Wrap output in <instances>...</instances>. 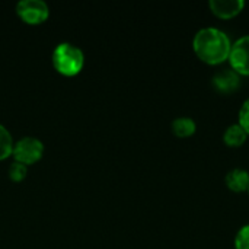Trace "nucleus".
<instances>
[{
  "instance_id": "0eeeda50",
  "label": "nucleus",
  "mask_w": 249,
  "mask_h": 249,
  "mask_svg": "<svg viewBox=\"0 0 249 249\" xmlns=\"http://www.w3.org/2000/svg\"><path fill=\"white\" fill-rule=\"evenodd\" d=\"M209 7L216 18L229 20V19L239 16L244 12L245 1L244 0H210Z\"/></svg>"
},
{
  "instance_id": "4468645a",
  "label": "nucleus",
  "mask_w": 249,
  "mask_h": 249,
  "mask_svg": "<svg viewBox=\"0 0 249 249\" xmlns=\"http://www.w3.org/2000/svg\"><path fill=\"white\" fill-rule=\"evenodd\" d=\"M238 124L245 130V133L249 136V98L245 99V102L242 104L241 109H239V121Z\"/></svg>"
},
{
  "instance_id": "f03ea898",
  "label": "nucleus",
  "mask_w": 249,
  "mask_h": 249,
  "mask_svg": "<svg viewBox=\"0 0 249 249\" xmlns=\"http://www.w3.org/2000/svg\"><path fill=\"white\" fill-rule=\"evenodd\" d=\"M53 64L58 73L74 76L83 69L85 54L79 47L70 42H61L53 51Z\"/></svg>"
},
{
  "instance_id": "39448f33",
  "label": "nucleus",
  "mask_w": 249,
  "mask_h": 249,
  "mask_svg": "<svg viewBox=\"0 0 249 249\" xmlns=\"http://www.w3.org/2000/svg\"><path fill=\"white\" fill-rule=\"evenodd\" d=\"M229 67L242 77L249 76V35H244L232 42Z\"/></svg>"
},
{
  "instance_id": "2eb2a0df",
  "label": "nucleus",
  "mask_w": 249,
  "mask_h": 249,
  "mask_svg": "<svg viewBox=\"0 0 249 249\" xmlns=\"http://www.w3.org/2000/svg\"><path fill=\"white\" fill-rule=\"evenodd\" d=\"M248 194H249V188H248Z\"/></svg>"
},
{
  "instance_id": "f257e3e1",
  "label": "nucleus",
  "mask_w": 249,
  "mask_h": 249,
  "mask_svg": "<svg viewBox=\"0 0 249 249\" xmlns=\"http://www.w3.org/2000/svg\"><path fill=\"white\" fill-rule=\"evenodd\" d=\"M193 50L200 61L209 66H220L229 61L232 39L225 31L219 28H201L194 35Z\"/></svg>"
},
{
  "instance_id": "f8f14e48",
  "label": "nucleus",
  "mask_w": 249,
  "mask_h": 249,
  "mask_svg": "<svg viewBox=\"0 0 249 249\" xmlns=\"http://www.w3.org/2000/svg\"><path fill=\"white\" fill-rule=\"evenodd\" d=\"M26 174H28V166L23 165V163H20V162H16V160H15V162L9 166V178H10L12 181L19 182V181H22V179L26 177Z\"/></svg>"
},
{
  "instance_id": "9d476101",
  "label": "nucleus",
  "mask_w": 249,
  "mask_h": 249,
  "mask_svg": "<svg viewBox=\"0 0 249 249\" xmlns=\"http://www.w3.org/2000/svg\"><path fill=\"white\" fill-rule=\"evenodd\" d=\"M247 139H248V134L238 123L229 125L223 133V143L228 147H241L245 144Z\"/></svg>"
},
{
  "instance_id": "6e6552de",
  "label": "nucleus",
  "mask_w": 249,
  "mask_h": 249,
  "mask_svg": "<svg viewBox=\"0 0 249 249\" xmlns=\"http://www.w3.org/2000/svg\"><path fill=\"white\" fill-rule=\"evenodd\" d=\"M225 184L228 190L232 193H248L249 188V172L241 168H235L229 171L225 177Z\"/></svg>"
},
{
  "instance_id": "7ed1b4c3",
  "label": "nucleus",
  "mask_w": 249,
  "mask_h": 249,
  "mask_svg": "<svg viewBox=\"0 0 249 249\" xmlns=\"http://www.w3.org/2000/svg\"><path fill=\"white\" fill-rule=\"evenodd\" d=\"M44 153V144L36 137H22L16 143H13L12 156L16 162H20L23 165H32L38 162L42 158Z\"/></svg>"
},
{
  "instance_id": "20e7f679",
  "label": "nucleus",
  "mask_w": 249,
  "mask_h": 249,
  "mask_svg": "<svg viewBox=\"0 0 249 249\" xmlns=\"http://www.w3.org/2000/svg\"><path fill=\"white\" fill-rule=\"evenodd\" d=\"M16 13L23 22L36 25L48 18L50 7L42 0H20L16 4Z\"/></svg>"
},
{
  "instance_id": "423d86ee",
  "label": "nucleus",
  "mask_w": 249,
  "mask_h": 249,
  "mask_svg": "<svg viewBox=\"0 0 249 249\" xmlns=\"http://www.w3.org/2000/svg\"><path fill=\"white\" fill-rule=\"evenodd\" d=\"M242 85V76H239L233 69L223 67L216 71L212 77V86L220 95H232Z\"/></svg>"
},
{
  "instance_id": "ddd939ff",
  "label": "nucleus",
  "mask_w": 249,
  "mask_h": 249,
  "mask_svg": "<svg viewBox=\"0 0 249 249\" xmlns=\"http://www.w3.org/2000/svg\"><path fill=\"white\" fill-rule=\"evenodd\" d=\"M235 249H249V225L242 226L233 241Z\"/></svg>"
},
{
  "instance_id": "9b49d317",
  "label": "nucleus",
  "mask_w": 249,
  "mask_h": 249,
  "mask_svg": "<svg viewBox=\"0 0 249 249\" xmlns=\"http://www.w3.org/2000/svg\"><path fill=\"white\" fill-rule=\"evenodd\" d=\"M13 150V139L9 130L0 124V160L9 158Z\"/></svg>"
},
{
  "instance_id": "1a4fd4ad",
  "label": "nucleus",
  "mask_w": 249,
  "mask_h": 249,
  "mask_svg": "<svg viewBox=\"0 0 249 249\" xmlns=\"http://www.w3.org/2000/svg\"><path fill=\"white\" fill-rule=\"evenodd\" d=\"M172 133L178 139H188L196 134L197 131V124L193 118L190 117H178L172 121L171 124Z\"/></svg>"
}]
</instances>
